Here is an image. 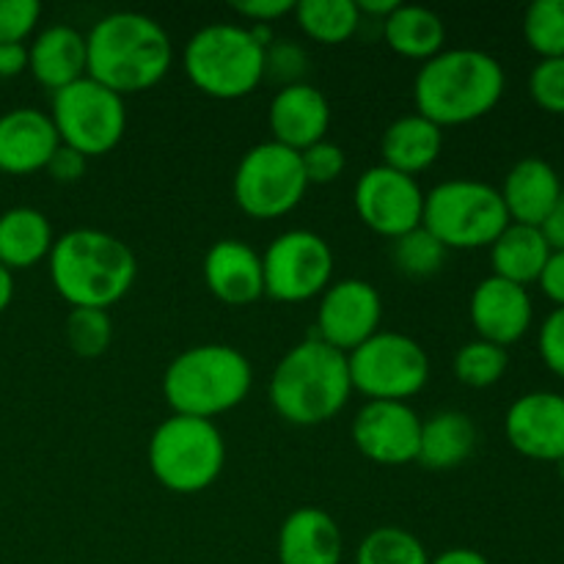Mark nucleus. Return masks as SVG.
Masks as SVG:
<instances>
[{
    "instance_id": "nucleus-1",
    "label": "nucleus",
    "mask_w": 564,
    "mask_h": 564,
    "mask_svg": "<svg viewBox=\"0 0 564 564\" xmlns=\"http://www.w3.org/2000/svg\"><path fill=\"white\" fill-rule=\"evenodd\" d=\"M86 75L121 97L158 86L174 61L165 28L141 11H110L99 17L86 33Z\"/></svg>"
},
{
    "instance_id": "nucleus-2",
    "label": "nucleus",
    "mask_w": 564,
    "mask_h": 564,
    "mask_svg": "<svg viewBox=\"0 0 564 564\" xmlns=\"http://www.w3.org/2000/svg\"><path fill=\"white\" fill-rule=\"evenodd\" d=\"M505 66L477 47L441 50L424 61L413 80L416 113L438 124H468L499 105L505 97Z\"/></svg>"
},
{
    "instance_id": "nucleus-3",
    "label": "nucleus",
    "mask_w": 564,
    "mask_h": 564,
    "mask_svg": "<svg viewBox=\"0 0 564 564\" xmlns=\"http://www.w3.org/2000/svg\"><path fill=\"white\" fill-rule=\"evenodd\" d=\"M50 281L72 308H105L132 290L138 259L124 240L102 229H72L55 237Z\"/></svg>"
},
{
    "instance_id": "nucleus-4",
    "label": "nucleus",
    "mask_w": 564,
    "mask_h": 564,
    "mask_svg": "<svg viewBox=\"0 0 564 564\" xmlns=\"http://www.w3.org/2000/svg\"><path fill=\"white\" fill-rule=\"evenodd\" d=\"M350 394L347 356L314 334L281 356L268 386L275 413L297 427L330 422L347 405Z\"/></svg>"
},
{
    "instance_id": "nucleus-5",
    "label": "nucleus",
    "mask_w": 564,
    "mask_h": 564,
    "mask_svg": "<svg viewBox=\"0 0 564 564\" xmlns=\"http://www.w3.org/2000/svg\"><path fill=\"white\" fill-rule=\"evenodd\" d=\"M251 386V361L231 345L187 347L163 375V397L171 411L209 422L240 405Z\"/></svg>"
},
{
    "instance_id": "nucleus-6",
    "label": "nucleus",
    "mask_w": 564,
    "mask_h": 564,
    "mask_svg": "<svg viewBox=\"0 0 564 564\" xmlns=\"http://www.w3.org/2000/svg\"><path fill=\"white\" fill-rule=\"evenodd\" d=\"M182 66L207 97L240 99L264 80V47L246 25L213 22L187 39Z\"/></svg>"
},
{
    "instance_id": "nucleus-7",
    "label": "nucleus",
    "mask_w": 564,
    "mask_h": 564,
    "mask_svg": "<svg viewBox=\"0 0 564 564\" xmlns=\"http://www.w3.org/2000/svg\"><path fill=\"white\" fill-rule=\"evenodd\" d=\"M147 455L154 479L165 490L193 496L207 490L220 477L226 444L220 430L209 419L171 413L154 427Z\"/></svg>"
},
{
    "instance_id": "nucleus-8",
    "label": "nucleus",
    "mask_w": 564,
    "mask_h": 564,
    "mask_svg": "<svg viewBox=\"0 0 564 564\" xmlns=\"http://www.w3.org/2000/svg\"><path fill=\"white\" fill-rule=\"evenodd\" d=\"M422 226L446 251L490 248L510 226L499 187L479 180H446L424 193Z\"/></svg>"
},
{
    "instance_id": "nucleus-9",
    "label": "nucleus",
    "mask_w": 564,
    "mask_h": 564,
    "mask_svg": "<svg viewBox=\"0 0 564 564\" xmlns=\"http://www.w3.org/2000/svg\"><path fill=\"white\" fill-rule=\"evenodd\" d=\"M50 119L61 143L88 160L119 147L127 130V105L121 94L86 75L53 94Z\"/></svg>"
},
{
    "instance_id": "nucleus-10",
    "label": "nucleus",
    "mask_w": 564,
    "mask_h": 564,
    "mask_svg": "<svg viewBox=\"0 0 564 564\" xmlns=\"http://www.w3.org/2000/svg\"><path fill=\"white\" fill-rule=\"evenodd\" d=\"M352 391L369 400L408 402L427 386V350L400 330H378L364 345L347 352Z\"/></svg>"
},
{
    "instance_id": "nucleus-11",
    "label": "nucleus",
    "mask_w": 564,
    "mask_h": 564,
    "mask_svg": "<svg viewBox=\"0 0 564 564\" xmlns=\"http://www.w3.org/2000/svg\"><path fill=\"white\" fill-rule=\"evenodd\" d=\"M301 154L275 141L248 149L235 171V202L257 220L284 218L306 196Z\"/></svg>"
},
{
    "instance_id": "nucleus-12",
    "label": "nucleus",
    "mask_w": 564,
    "mask_h": 564,
    "mask_svg": "<svg viewBox=\"0 0 564 564\" xmlns=\"http://www.w3.org/2000/svg\"><path fill=\"white\" fill-rule=\"evenodd\" d=\"M264 295L281 303H301L323 295L334 279V251L317 231L290 229L262 253Z\"/></svg>"
},
{
    "instance_id": "nucleus-13",
    "label": "nucleus",
    "mask_w": 564,
    "mask_h": 564,
    "mask_svg": "<svg viewBox=\"0 0 564 564\" xmlns=\"http://www.w3.org/2000/svg\"><path fill=\"white\" fill-rule=\"evenodd\" d=\"M352 202H356L358 218L389 240L422 226V185L416 182V176H408L383 163L372 165L358 176Z\"/></svg>"
},
{
    "instance_id": "nucleus-14",
    "label": "nucleus",
    "mask_w": 564,
    "mask_h": 564,
    "mask_svg": "<svg viewBox=\"0 0 564 564\" xmlns=\"http://www.w3.org/2000/svg\"><path fill=\"white\" fill-rule=\"evenodd\" d=\"M383 297L369 281L341 279L334 281L319 297L314 336L339 352H352L358 345L380 330Z\"/></svg>"
},
{
    "instance_id": "nucleus-15",
    "label": "nucleus",
    "mask_w": 564,
    "mask_h": 564,
    "mask_svg": "<svg viewBox=\"0 0 564 564\" xmlns=\"http://www.w3.org/2000/svg\"><path fill=\"white\" fill-rule=\"evenodd\" d=\"M422 419L408 402L367 400L352 419V441L378 466H405L419 455Z\"/></svg>"
},
{
    "instance_id": "nucleus-16",
    "label": "nucleus",
    "mask_w": 564,
    "mask_h": 564,
    "mask_svg": "<svg viewBox=\"0 0 564 564\" xmlns=\"http://www.w3.org/2000/svg\"><path fill=\"white\" fill-rule=\"evenodd\" d=\"M505 433L518 455L538 463H564V397L529 391L505 416Z\"/></svg>"
},
{
    "instance_id": "nucleus-17",
    "label": "nucleus",
    "mask_w": 564,
    "mask_h": 564,
    "mask_svg": "<svg viewBox=\"0 0 564 564\" xmlns=\"http://www.w3.org/2000/svg\"><path fill=\"white\" fill-rule=\"evenodd\" d=\"M468 314H471V325L479 339L510 347L532 328L534 303L527 286L488 275L474 286Z\"/></svg>"
},
{
    "instance_id": "nucleus-18",
    "label": "nucleus",
    "mask_w": 564,
    "mask_h": 564,
    "mask_svg": "<svg viewBox=\"0 0 564 564\" xmlns=\"http://www.w3.org/2000/svg\"><path fill=\"white\" fill-rule=\"evenodd\" d=\"M61 147L50 113L39 108H11L0 113V171L11 176L36 174L47 169Z\"/></svg>"
},
{
    "instance_id": "nucleus-19",
    "label": "nucleus",
    "mask_w": 564,
    "mask_h": 564,
    "mask_svg": "<svg viewBox=\"0 0 564 564\" xmlns=\"http://www.w3.org/2000/svg\"><path fill=\"white\" fill-rule=\"evenodd\" d=\"M268 124L273 138L286 149L303 152L312 143L323 141L330 127V105L319 88L312 83H295V86L279 88L270 99Z\"/></svg>"
},
{
    "instance_id": "nucleus-20",
    "label": "nucleus",
    "mask_w": 564,
    "mask_h": 564,
    "mask_svg": "<svg viewBox=\"0 0 564 564\" xmlns=\"http://www.w3.org/2000/svg\"><path fill=\"white\" fill-rule=\"evenodd\" d=\"M204 284L229 306L259 301L264 295L262 253L253 251L246 240H218L204 257Z\"/></svg>"
},
{
    "instance_id": "nucleus-21",
    "label": "nucleus",
    "mask_w": 564,
    "mask_h": 564,
    "mask_svg": "<svg viewBox=\"0 0 564 564\" xmlns=\"http://www.w3.org/2000/svg\"><path fill=\"white\" fill-rule=\"evenodd\" d=\"M562 191L564 185L560 174L549 160L523 158L507 171L499 193L512 224L538 226L540 229Z\"/></svg>"
},
{
    "instance_id": "nucleus-22",
    "label": "nucleus",
    "mask_w": 564,
    "mask_h": 564,
    "mask_svg": "<svg viewBox=\"0 0 564 564\" xmlns=\"http://www.w3.org/2000/svg\"><path fill=\"white\" fill-rule=\"evenodd\" d=\"M28 72L53 94L72 86L88 72L86 36L66 22L39 31V36L28 44Z\"/></svg>"
},
{
    "instance_id": "nucleus-23",
    "label": "nucleus",
    "mask_w": 564,
    "mask_h": 564,
    "mask_svg": "<svg viewBox=\"0 0 564 564\" xmlns=\"http://www.w3.org/2000/svg\"><path fill=\"white\" fill-rule=\"evenodd\" d=\"M341 529L319 507H297L279 529L281 564H341Z\"/></svg>"
},
{
    "instance_id": "nucleus-24",
    "label": "nucleus",
    "mask_w": 564,
    "mask_h": 564,
    "mask_svg": "<svg viewBox=\"0 0 564 564\" xmlns=\"http://www.w3.org/2000/svg\"><path fill=\"white\" fill-rule=\"evenodd\" d=\"M477 441V424L468 413L438 411L430 419H422L416 463H422L430 471H449L474 455Z\"/></svg>"
},
{
    "instance_id": "nucleus-25",
    "label": "nucleus",
    "mask_w": 564,
    "mask_h": 564,
    "mask_svg": "<svg viewBox=\"0 0 564 564\" xmlns=\"http://www.w3.org/2000/svg\"><path fill=\"white\" fill-rule=\"evenodd\" d=\"M441 147H444L441 127L424 119L422 113H408L386 127L380 154H383V165L416 176L419 171L430 169L438 160Z\"/></svg>"
},
{
    "instance_id": "nucleus-26",
    "label": "nucleus",
    "mask_w": 564,
    "mask_h": 564,
    "mask_svg": "<svg viewBox=\"0 0 564 564\" xmlns=\"http://www.w3.org/2000/svg\"><path fill=\"white\" fill-rule=\"evenodd\" d=\"M53 224L36 207H11L0 213V264L28 270L53 251Z\"/></svg>"
},
{
    "instance_id": "nucleus-27",
    "label": "nucleus",
    "mask_w": 564,
    "mask_h": 564,
    "mask_svg": "<svg viewBox=\"0 0 564 564\" xmlns=\"http://www.w3.org/2000/svg\"><path fill=\"white\" fill-rule=\"evenodd\" d=\"M551 257V246L545 242L538 226L512 224L501 231L490 246V264L494 275L512 281V284L529 286L540 279L545 262Z\"/></svg>"
},
{
    "instance_id": "nucleus-28",
    "label": "nucleus",
    "mask_w": 564,
    "mask_h": 564,
    "mask_svg": "<svg viewBox=\"0 0 564 564\" xmlns=\"http://www.w3.org/2000/svg\"><path fill=\"white\" fill-rule=\"evenodd\" d=\"M380 25L389 47L405 58L430 61L444 50L446 25L441 14L427 6L397 3V9Z\"/></svg>"
},
{
    "instance_id": "nucleus-29",
    "label": "nucleus",
    "mask_w": 564,
    "mask_h": 564,
    "mask_svg": "<svg viewBox=\"0 0 564 564\" xmlns=\"http://www.w3.org/2000/svg\"><path fill=\"white\" fill-rule=\"evenodd\" d=\"M295 20L308 39L319 44H341L361 25L356 0H297Z\"/></svg>"
},
{
    "instance_id": "nucleus-30",
    "label": "nucleus",
    "mask_w": 564,
    "mask_h": 564,
    "mask_svg": "<svg viewBox=\"0 0 564 564\" xmlns=\"http://www.w3.org/2000/svg\"><path fill=\"white\" fill-rule=\"evenodd\" d=\"M391 264L400 270L408 279H430V275L441 273L446 262V246L435 240L424 226L405 231V235L391 240Z\"/></svg>"
},
{
    "instance_id": "nucleus-31",
    "label": "nucleus",
    "mask_w": 564,
    "mask_h": 564,
    "mask_svg": "<svg viewBox=\"0 0 564 564\" xmlns=\"http://www.w3.org/2000/svg\"><path fill=\"white\" fill-rule=\"evenodd\" d=\"M356 564H430V556L422 540L408 529L378 527L358 545Z\"/></svg>"
},
{
    "instance_id": "nucleus-32",
    "label": "nucleus",
    "mask_w": 564,
    "mask_h": 564,
    "mask_svg": "<svg viewBox=\"0 0 564 564\" xmlns=\"http://www.w3.org/2000/svg\"><path fill=\"white\" fill-rule=\"evenodd\" d=\"M507 367H510L507 347H499L485 339L466 341L455 356L457 380L471 386V389H488V386L499 383L505 378Z\"/></svg>"
},
{
    "instance_id": "nucleus-33",
    "label": "nucleus",
    "mask_w": 564,
    "mask_h": 564,
    "mask_svg": "<svg viewBox=\"0 0 564 564\" xmlns=\"http://www.w3.org/2000/svg\"><path fill=\"white\" fill-rule=\"evenodd\" d=\"M523 39L540 58L564 55V0H534L523 11Z\"/></svg>"
},
{
    "instance_id": "nucleus-34",
    "label": "nucleus",
    "mask_w": 564,
    "mask_h": 564,
    "mask_svg": "<svg viewBox=\"0 0 564 564\" xmlns=\"http://www.w3.org/2000/svg\"><path fill=\"white\" fill-rule=\"evenodd\" d=\"M64 330L75 356L99 358L113 339V319L105 308H72Z\"/></svg>"
},
{
    "instance_id": "nucleus-35",
    "label": "nucleus",
    "mask_w": 564,
    "mask_h": 564,
    "mask_svg": "<svg viewBox=\"0 0 564 564\" xmlns=\"http://www.w3.org/2000/svg\"><path fill=\"white\" fill-rule=\"evenodd\" d=\"M308 75V53L292 39H275L270 47H264V80L275 83L279 88L306 83Z\"/></svg>"
},
{
    "instance_id": "nucleus-36",
    "label": "nucleus",
    "mask_w": 564,
    "mask_h": 564,
    "mask_svg": "<svg viewBox=\"0 0 564 564\" xmlns=\"http://www.w3.org/2000/svg\"><path fill=\"white\" fill-rule=\"evenodd\" d=\"M529 94L545 113L564 116V55L538 61L529 75Z\"/></svg>"
},
{
    "instance_id": "nucleus-37",
    "label": "nucleus",
    "mask_w": 564,
    "mask_h": 564,
    "mask_svg": "<svg viewBox=\"0 0 564 564\" xmlns=\"http://www.w3.org/2000/svg\"><path fill=\"white\" fill-rule=\"evenodd\" d=\"M301 154V163H303V174H306L308 185H330V182L339 180L347 169V154L339 143L323 141L312 143L306 147Z\"/></svg>"
},
{
    "instance_id": "nucleus-38",
    "label": "nucleus",
    "mask_w": 564,
    "mask_h": 564,
    "mask_svg": "<svg viewBox=\"0 0 564 564\" xmlns=\"http://www.w3.org/2000/svg\"><path fill=\"white\" fill-rule=\"evenodd\" d=\"M42 6L36 0H0V44H22L36 28Z\"/></svg>"
},
{
    "instance_id": "nucleus-39",
    "label": "nucleus",
    "mask_w": 564,
    "mask_h": 564,
    "mask_svg": "<svg viewBox=\"0 0 564 564\" xmlns=\"http://www.w3.org/2000/svg\"><path fill=\"white\" fill-rule=\"evenodd\" d=\"M540 358L545 367L564 380V308H554L549 317L543 319L538 334Z\"/></svg>"
},
{
    "instance_id": "nucleus-40",
    "label": "nucleus",
    "mask_w": 564,
    "mask_h": 564,
    "mask_svg": "<svg viewBox=\"0 0 564 564\" xmlns=\"http://www.w3.org/2000/svg\"><path fill=\"white\" fill-rule=\"evenodd\" d=\"M297 0H240V3H231V9L240 17H246L248 25L253 22H262V25H273L279 17L292 14L295 11Z\"/></svg>"
},
{
    "instance_id": "nucleus-41",
    "label": "nucleus",
    "mask_w": 564,
    "mask_h": 564,
    "mask_svg": "<svg viewBox=\"0 0 564 564\" xmlns=\"http://www.w3.org/2000/svg\"><path fill=\"white\" fill-rule=\"evenodd\" d=\"M44 171H47L55 182H77L83 174H86V158H83L80 152H75V149L61 143V147L55 149L53 158H50L47 169Z\"/></svg>"
},
{
    "instance_id": "nucleus-42",
    "label": "nucleus",
    "mask_w": 564,
    "mask_h": 564,
    "mask_svg": "<svg viewBox=\"0 0 564 564\" xmlns=\"http://www.w3.org/2000/svg\"><path fill=\"white\" fill-rule=\"evenodd\" d=\"M538 284L556 308H564V251H551Z\"/></svg>"
},
{
    "instance_id": "nucleus-43",
    "label": "nucleus",
    "mask_w": 564,
    "mask_h": 564,
    "mask_svg": "<svg viewBox=\"0 0 564 564\" xmlns=\"http://www.w3.org/2000/svg\"><path fill=\"white\" fill-rule=\"evenodd\" d=\"M540 231H543L545 242L551 246V251H564V191L562 196L556 198L554 209L549 213V218L543 220V226H540Z\"/></svg>"
},
{
    "instance_id": "nucleus-44",
    "label": "nucleus",
    "mask_w": 564,
    "mask_h": 564,
    "mask_svg": "<svg viewBox=\"0 0 564 564\" xmlns=\"http://www.w3.org/2000/svg\"><path fill=\"white\" fill-rule=\"evenodd\" d=\"M28 69L25 44H0V77H17Z\"/></svg>"
},
{
    "instance_id": "nucleus-45",
    "label": "nucleus",
    "mask_w": 564,
    "mask_h": 564,
    "mask_svg": "<svg viewBox=\"0 0 564 564\" xmlns=\"http://www.w3.org/2000/svg\"><path fill=\"white\" fill-rule=\"evenodd\" d=\"M430 564H490L488 556L479 554L474 549H446L441 551L435 560H430Z\"/></svg>"
},
{
    "instance_id": "nucleus-46",
    "label": "nucleus",
    "mask_w": 564,
    "mask_h": 564,
    "mask_svg": "<svg viewBox=\"0 0 564 564\" xmlns=\"http://www.w3.org/2000/svg\"><path fill=\"white\" fill-rule=\"evenodd\" d=\"M394 9H397V0H361V3H358L361 17L369 14V17H375L378 22H383Z\"/></svg>"
},
{
    "instance_id": "nucleus-47",
    "label": "nucleus",
    "mask_w": 564,
    "mask_h": 564,
    "mask_svg": "<svg viewBox=\"0 0 564 564\" xmlns=\"http://www.w3.org/2000/svg\"><path fill=\"white\" fill-rule=\"evenodd\" d=\"M11 297H14V273L0 264V314L9 308Z\"/></svg>"
}]
</instances>
